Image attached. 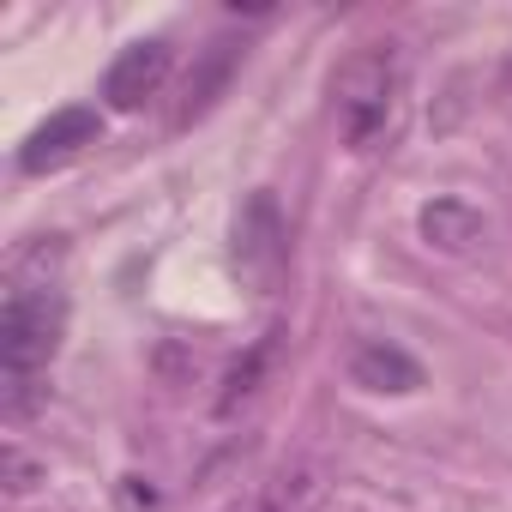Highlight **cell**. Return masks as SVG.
Returning a JSON list of instances; mask_svg holds the SVG:
<instances>
[{
  "label": "cell",
  "mask_w": 512,
  "mask_h": 512,
  "mask_svg": "<svg viewBox=\"0 0 512 512\" xmlns=\"http://www.w3.org/2000/svg\"><path fill=\"white\" fill-rule=\"evenodd\" d=\"M398 91H404V67H398L392 43H368V49H356V55L338 61V73H332V109H338V127H344L350 151H374L392 133Z\"/></svg>",
  "instance_id": "obj_1"
},
{
  "label": "cell",
  "mask_w": 512,
  "mask_h": 512,
  "mask_svg": "<svg viewBox=\"0 0 512 512\" xmlns=\"http://www.w3.org/2000/svg\"><path fill=\"white\" fill-rule=\"evenodd\" d=\"M350 380L362 386V392H392V398H404V392H422V362L410 356V350H398V344H386V338H368V344H356L350 350Z\"/></svg>",
  "instance_id": "obj_7"
},
{
  "label": "cell",
  "mask_w": 512,
  "mask_h": 512,
  "mask_svg": "<svg viewBox=\"0 0 512 512\" xmlns=\"http://www.w3.org/2000/svg\"><path fill=\"white\" fill-rule=\"evenodd\" d=\"M422 235L440 253H464L470 241H482V217L464 199H434V205H422Z\"/></svg>",
  "instance_id": "obj_8"
},
{
  "label": "cell",
  "mask_w": 512,
  "mask_h": 512,
  "mask_svg": "<svg viewBox=\"0 0 512 512\" xmlns=\"http://www.w3.org/2000/svg\"><path fill=\"white\" fill-rule=\"evenodd\" d=\"M103 133V115L91 103H73V109H55L43 127H31V139L19 145V169L25 175H49V169H67L85 145H97Z\"/></svg>",
  "instance_id": "obj_4"
},
{
  "label": "cell",
  "mask_w": 512,
  "mask_h": 512,
  "mask_svg": "<svg viewBox=\"0 0 512 512\" xmlns=\"http://www.w3.org/2000/svg\"><path fill=\"white\" fill-rule=\"evenodd\" d=\"M229 260L241 272L247 290H278L284 266H290V229H284V211L272 193H253L241 211H235V241H229Z\"/></svg>",
  "instance_id": "obj_3"
},
{
  "label": "cell",
  "mask_w": 512,
  "mask_h": 512,
  "mask_svg": "<svg viewBox=\"0 0 512 512\" xmlns=\"http://www.w3.org/2000/svg\"><path fill=\"white\" fill-rule=\"evenodd\" d=\"M169 67H175V49H169V37H145V43L121 49V55H115V67L103 73V103H109V109H121V115L145 109V103L163 91Z\"/></svg>",
  "instance_id": "obj_5"
},
{
  "label": "cell",
  "mask_w": 512,
  "mask_h": 512,
  "mask_svg": "<svg viewBox=\"0 0 512 512\" xmlns=\"http://www.w3.org/2000/svg\"><path fill=\"white\" fill-rule=\"evenodd\" d=\"M7 470H13V488H19V494H25V488H31V476H37V470L25 464V452H19V446H7Z\"/></svg>",
  "instance_id": "obj_11"
},
{
  "label": "cell",
  "mask_w": 512,
  "mask_h": 512,
  "mask_svg": "<svg viewBox=\"0 0 512 512\" xmlns=\"http://www.w3.org/2000/svg\"><path fill=\"white\" fill-rule=\"evenodd\" d=\"M266 356H272V338H266V344H253V356L229 368V386H223V398H217V410H223V416H229V410H235V404H241V398L253 392V380H260V368H266Z\"/></svg>",
  "instance_id": "obj_9"
},
{
  "label": "cell",
  "mask_w": 512,
  "mask_h": 512,
  "mask_svg": "<svg viewBox=\"0 0 512 512\" xmlns=\"http://www.w3.org/2000/svg\"><path fill=\"white\" fill-rule=\"evenodd\" d=\"M67 326V302L49 284H19L0 308V380L7 386H37V374L55 362Z\"/></svg>",
  "instance_id": "obj_2"
},
{
  "label": "cell",
  "mask_w": 512,
  "mask_h": 512,
  "mask_svg": "<svg viewBox=\"0 0 512 512\" xmlns=\"http://www.w3.org/2000/svg\"><path fill=\"white\" fill-rule=\"evenodd\" d=\"M235 67H241V43H235V37H211V43L193 55V73H187V97H181V115H175V127H193V121H205V115L217 109V97L229 91Z\"/></svg>",
  "instance_id": "obj_6"
},
{
  "label": "cell",
  "mask_w": 512,
  "mask_h": 512,
  "mask_svg": "<svg viewBox=\"0 0 512 512\" xmlns=\"http://www.w3.org/2000/svg\"><path fill=\"white\" fill-rule=\"evenodd\" d=\"M223 512H296V506H290V494H284V482H278V476H272V482H266V488H253V494H247V500H229V506H223Z\"/></svg>",
  "instance_id": "obj_10"
}]
</instances>
